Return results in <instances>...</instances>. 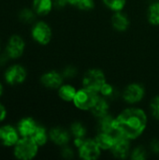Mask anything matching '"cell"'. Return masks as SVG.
Returning a JSON list of instances; mask_svg holds the SVG:
<instances>
[{"mask_svg": "<svg viewBox=\"0 0 159 160\" xmlns=\"http://www.w3.org/2000/svg\"><path fill=\"white\" fill-rule=\"evenodd\" d=\"M147 123L148 117L143 110L130 107L122 111L115 117L116 133L133 141L143 134Z\"/></svg>", "mask_w": 159, "mask_h": 160, "instance_id": "cell-1", "label": "cell"}, {"mask_svg": "<svg viewBox=\"0 0 159 160\" xmlns=\"http://www.w3.org/2000/svg\"><path fill=\"white\" fill-rule=\"evenodd\" d=\"M39 146L31 137H21L12 147L13 157L18 160H33L38 154Z\"/></svg>", "mask_w": 159, "mask_h": 160, "instance_id": "cell-2", "label": "cell"}, {"mask_svg": "<svg viewBox=\"0 0 159 160\" xmlns=\"http://www.w3.org/2000/svg\"><path fill=\"white\" fill-rule=\"evenodd\" d=\"M27 69L21 64H12L8 66L3 74L4 82L9 86H17L22 84L27 79Z\"/></svg>", "mask_w": 159, "mask_h": 160, "instance_id": "cell-3", "label": "cell"}, {"mask_svg": "<svg viewBox=\"0 0 159 160\" xmlns=\"http://www.w3.org/2000/svg\"><path fill=\"white\" fill-rule=\"evenodd\" d=\"M98 97V92L83 87L77 90L73 99V104L77 109L81 111H91Z\"/></svg>", "mask_w": 159, "mask_h": 160, "instance_id": "cell-4", "label": "cell"}, {"mask_svg": "<svg viewBox=\"0 0 159 160\" xmlns=\"http://www.w3.org/2000/svg\"><path fill=\"white\" fill-rule=\"evenodd\" d=\"M31 38L38 45H48L52 38V30L49 23L44 21H37L32 24Z\"/></svg>", "mask_w": 159, "mask_h": 160, "instance_id": "cell-5", "label": "cell"}, {"mask_svg": "<svg viewBox=\"0 0 159 160\" xmlns=\"http://www.w3.org/2000/svg\"><path fill=\"white\" fill-rule=\"evenodd\" d=\"M26 49V42L24 38L17 34L11 35L7 40L5 46V53L9 60H17L21 58Z\"/></svg>", "mask_w": 159, "mask_h": 160, "instance_id": "cell-6", "label": "cell"}, {"mask_svg": "<svg viewBox=\"0 0 159 160\" xmlns=\"http://www.w3.org/2000/svg\"><path fill=\"white\" fill-rule=\"evenodd\" d=\"M106 76L101 69L91 68L88 69L82 77L83 87L99 92L101 87L106 83Z\"/></svg>", "mask_w": 159, "mask_h": 160, "instance_id": "cell-7", "label": "cell"}, {"mask_svg": "<svg viewBox=\"0 0 159 160\" xmlns=\"http://www.w3.org/2000/svg\"><path fill=\"white\" fill-rule=\"evenodd\" d=\"M21 135L16 126L10 124L0 125V145L5 148H12L20 140Z\"/></svg>", "mask_w": 159, "mask_h": 160, "instance_id": "cell-8", "label": "cell"}, {"mask_svg": "<svg viewBox=\"0 0 159 160\" xmlns=\"http://www.w3.org/2000/svg\"><path fill=\"white\" fill-rule=\"evenodd\" d=\"M145 95V89L142 84L133 82L128 84L123 91L122 98L128 104H137L142 100Z\"/></svg>", "mask_w": 159, "mask_h": 160, "instance_id": "cell-9", "label": "cell"}, {"mask_svg": "<svg viewBox=\"0 0 159 160\" xmlns=\"http://www.w3.org/2000/svg\"><path fill=\"white\" fill-rule=\"evenodd\" d=\"M79 157L84 160H96L100 157L101 149L95 139H85L83 143L78 148Z\"/></svg>", "mask_w": 159, "mask_h": 160, "instance_id": "cell-10", "label": "cell"}, {"mask_svg": "<svg viewBox=\"0 0 159 160\" xmlns=\"http://www.w3.org/2000/svg\"><path fill=\"white\" fill-rule=\"evenodd\" d=\"M112 156L119 159H126L128 158L130 152V141L124 136L116 133L113 145L110 150Z\"/></svg>", "mask_w": 159, "mask_h": 160, "instance_id": "cell-11", "label": "cell"}, {"mask_svg": "<svg viewBox=\"0 0 159 160\" xmlns=\"http://www.w3.org/2000/svg\"><path fill=\"white\" fill-rule=\"evenodd\" d=\"M40 83L48 89H58L64 82L62 73L56 70H49L40 76Z\"/></svg>", "mask_w": 159, "mask_h": 160, "instance_id": "cell-12", "label": "cell"}, {"mask_svg": "<svg viewBox=\"0 0 159 160\" xmlns=\"http://www.w3.org/2000/svg\"><path fill=\"white\" fill-rule=\"evenodd\" d=\"M49 138L52 143H54L57 146L63 147L68 144L71 138V134L70 131L67 130L66 128L56 127L49 130Z\"/></svg>", "mask_w": 159, "mask_h": 160, "instance_id": "cell-13", "label": "cell"}, {"mask_svg": "<svg viewBox=\"0 0 159 160\" xmlns=\"http://www.w3.org/2000/svg\"><path fill=\"white\" fill-rule=\"evenodd\" d=\"M37 126L38 124L37 123V121L30 116L22 117L16 125L21 137H32Z\"/></svg>", "mask_w": 159, "mask_h": 160, "instance_id": "cell-14", "label": "cell"}, {"mask_svg": "<svg viewBox=\"0 0 159 160\" xmlns=\"http://www.w3.org/2000/svg\"><path fill=\"white\" fill-rule=\"evenodd\" d=\"M97 129L98 132L115 134V117L107 113L99 118H97Z\"/></svg>", "mask_w": 159, "mask_h": 160, "instance_id": "cell-15", "label": "cell"}, {"mask_svg": "<svg viewBox=\"0 0 159 160\" xmlns=\"http://www.w3.org/2000/svg\"><path fill=\"white\" fill-rule=\"evenodd\" d=\"M53 7V0H32L31 8L37 16L48 15Z\"/></svg>", "mask_w": 159, "mask_h": 160, "instance_id": "cell-16", "label": "cell"}, {"mask_svg": "<svg viewBox=\"0 0 159 160\" xmlns=\"http://www.w3.org/2000/svg\"><path fill=\"white\" fill-rule=\"evenodd\" d=\"M112 24L113 28L119 32L126 31L129 26V20L122 11H116L112 17Z\"/></svg>", "mask_w": 159, "mask_h": 160, "instance_id": "cell-17", "label": "cell"}, {"mask_svg": "<svg viewBox=\"0 0 159 160\" xmlns=\"http://www.w3.org/2000/svg\"><path fill=\"white\" fill-rule=\"evenodd\" d=\"M109 110H110V104H109L108 99L101 96V97H98L95 105L91 109V112L95 117L99 118L109 113Z\"/></svg>", "mask_w": 159, "mask_h": 160, "instance_id": "cell-18", "label": "cell"}, {"mask_svg": "<svg viewBox=\"0 0 159 160\" xmlns=\"http://www.w3.org/2000/svg\"><path fill=\"white\" fill-rule=\"evenodd\" d=\"M115 134L98 132V134L95 137V141L97 142L101 150H111L114 142Z\"/></svg>", "mask_w": 159, "mask_h": 160, "instance_id": "cell-19", "label": "cell"}, {"mask_svg": "<svg viewBox=\"0 0 159 160\" xmlns=\"http://www.w3.org/2000/svg\"><path fill=\"white\" fill-rule=\"evenodd\" d=\"M58 97L65 102H73L77 89L71 84H62L58 89Z\"/></svg>", "mask_w": 159, "mask_h": 160, "instance_id": "cell-20", "label": "cell"}, {"mask_svg": "<svg viewBox=\"0 0 159 160\" xmlns=\"http://www.w3.org/2000/svg\"><path fill=\"white\" fill-rule=\"evenodd\" d=\"M31 138H33V140L37 143V145L39 147H42V146L46 145V143L50 140L49 131L46 129L45 127H43L41 125H38Z\"/></svg>", "mask_w": 159, "mask_h": 160, "instance_id": "cell-21", "label": "cell"}, {"mask_svg": "<svg viewBox=\"0 0 159 160\" xmlns=\"http://www.w3.org/2000/svg\"><path fill=\"white\" fill-rule=\"evenodd\" d=\"M147 19L152 25H159V1L152 3L147 10Z\"/></svg>", "mask_w": 159, "mask_h": 160, "instance_id": "cell-22", "label": "cell"}, {"mask_svg": "<svg viewBox=\"0 0 159 160\" xmlns=\"http://www.w3.org/2000/svg\"><path fill=\"white\" fill-rule=\"evenodd\" d=\"M37 16L32 8H22L18 13L19 20L23 23H34Z\"/></svg>", "mask_w": 159, "mask_h": 160, "instance_id": "cell-23", "label": "cell"}, {"mask_svg": "<svg viewBox=\"0 0 159 160\" xmlns=\"http://www.w3.org/2000/svg\"><path fill=\"white\" fill-rule=\"evenodd\" d=\"M70 134L74 138H82L85 139L86 136V128L83 124L81 122H74L70 126Z\"/></svg>", "mask_w": 159, "mask_h": 160, "instance_id": "cell-24", "label": "cell"}, {"mask_svg": "<svg viewBox=\"0 0 159 160\" xmlns=\"http://www.w3.org/2000/svg\"><path fill=\"white\" fill-rule=\"evenodd\" d=\"M104 5L113 12L122 11L126 6L127 0H102Z\"/></svg>", "mask_w": 159, "mask_h": 160, "instance_id": "cell-25", "label": "cell"}, {"mask_svg": "<svg viewBox=\"0 0 159 160\" xmlns=\"http://www.w3.org/2000/svg\"><path fill=\"white\" fill-rule=\"evenodd\" d=\"M130 154V157L133 160H144L147 158V152L142 146H137Z\"/></svg>", "mask_w": 159, "mask_h": 160, "instance_id": "cell-26", "label": "cell"}, {"mask_svg": "<svg viewBox=\"0 0 159 160\" xmlns=\"http://www.w3.org/2000/svg\"><path fill=\"white\" fill-rule=\"evenodd\" d=\"M99 93L101 94L102 97L106 98L107 99L108 98H112V97H114L116 95V91L114 89V87L111 84V83H108L106 82L100 89Z\"/></svg>", "mask_w": 159, "mask_h": 160, "instance_id": "cell-27", "label": "cell"}, {"mask_svg": "<svg viewBox=\"0 0 159 160\" xmlns=\"http://www.w3.org/2000/svg\"><path fill=\"white\" fill-rule=\"evenodd\" d=\"M150 111L154 118L159 120V96L155 97L150 103Z\"/></svg>", "mask_w": 159, "mask_h": 160, "instance_id": "cell-28", "label": "cell"}, {"mask_svg": "<svg viewBox=\"0 0 159 160\" xmlns=\"http://www.w3.org/2000/svg\"><path fill=\"white\" fill-rule=\"evenodd\" d=\"M77 8L81 10L88 11L95 8V1L94 0H80Z\"/></svg>", "mask_w": 159, "mask_h": 160, "instance_id": "cell-29", "label": "cell"}, {"mask_svg": "<svg viewBox=\"0 0 159 160\" xmlns=\"http://www.w3.org/2000/svg\"><path fill=\"white\" fill-rule=\"evenodd\" d=\"M64 79H72L77 75V69L72 66H67L64 68V70L61 72Z\"/></svg>", "mask_w": 159, "mask_h": 160, "instance_id": "cell-30", "label": "cell"}, {"mask_svg": "<svg viewBox=\"0 0 159 160\" xmlns=\"http://www.w3.org/2000/svg\"><path fill=\"white\" fill-rule=\"evenodd\" d=\"M61 155L64 158H67V159H70L73 158L74 156V152L72 151V149L70 147H68L67 145L66 146H63L62 147V151H61Z\"/></svg>", "mask_w": 159, "mask_h": 160, "instance_id": "cell-31", "label": "cell"}, {"mask_svg": "<svg viewBox=\"0 0 159 160\" xmlns=\"http://www.w3.org/2000/svg\"><path fill=\"white\" fill-rule=\"evenodd\" d=\"M7 117V110L6 106L0 101V125L4 123Z\"/></svg>", "mask_w": 159, "mask_h": 160, "instance_id": "cell-32", "label": "cell"}, {"mask_svg": "<svg viewBox=\"0 0 159 160\" xmlns=\"http://www.w3.org/2000/svg\"><path fill=\"white\" fill-rule=\"evenodd\" d=\"M150 147L155 154H159V140L157 139L153 140L150 143Z\"/></svg>", "mask_w": 159, "mask_h": 160, "instance_id": "cell-33", "label": "cell"}, {"mask_svg": "<svg viewBox=\"0 0 159 160\" xmlns=\"http://www.w3.org/2000/svg\"><path fill=\"white\" fill-rule=\"evenodd\" d=\"M68 4L67 0H53V6L57 8H62Z\"/></svg>", "mask_w": 159, "mask_h": 160, "instance_id": "cell-34", "label": "cell"}, {"mask_svg": "<svg viewBox=\"0 0 159 160\" xmlns=\"http://www.w3.org/2000/svg\"><path fill=\"white\" fill-rule=\"evenodd\" d=\"M4 92H5V88H4V84H3V82L0 81V98L3 97V95H4Z\"/></svg>", "mask_w": 159, "mask_h": 160, "instance_id": "cell-35", "label": "cell"}, {"mask_svg": "<svg viewBox=\"0 0 159 160\" xmlns=\"http://www.w3.org/2000/svg\"><path fill=\"white\" fill-rule=\"evenodd\" d=\"M67 1H68V4H69V5H71V6H76V7H77V5H78V3H79L80 0H67Z\"/></svg>", "mask_w": 159, "mask_h": 160, "instance_id": "cell-36", "label": "cell"}, {"mask_svg": "<svg viewBox=\"0 0 159 160\" xmlns=\"http://www.w3.org/2000/svg\"><path fill=\"white\" fill-rule=\"evenodd\" d=\"M0 52H1V42H0Z\"/></svg>", "mask_w": 159, "mask_h": 160, "instance_id": "cell-37", "label": "cell"}, {"mask_svg": "<svg viewBox=\"0 0 159 160\" xmlns=\"http://www.w3.org/2000/svg\"><path fill=\"white\" fill-rule=\"evenodd\" d=\"M158 1H159V0H158Z\"/></svg>", "mask_w": 159, "mask_h": 160, "instance_id": "cell-38", "label": "cell"}]
</instances>
